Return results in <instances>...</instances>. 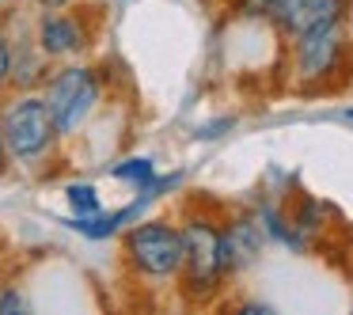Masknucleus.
Listing matches in <instances>:
<instances>
[{"label":"nucleus","instance_id":"1","mask_svg":"<svg viewBox=\"0 0 353 315\" xmlns=\"http://www.w3.org/2000/svg\"><path fill=\"white\" fill-rule=\"evenodd\" d=\"M0 137H4L12 163H19V167H39L54 156L61 133L50 118L42 92L19 88L4 99V107H0Z\"/></svg>","mask_w":353,"mask_h":315},{"label":"nucleus","instance_id":"2","mask_svg":"<svg viewBox=\"0 0 353 315\" xmlns=\"http://www.w3.org/2000/svg\"><path fill=\"white\" fill-rule=\"evenodd\" d=\"M183 270H179V289L190 304H205L221 289L228 274L224 258V236L209 216H186L183 224Z\"/></svg>","mask_w":353,"mask_h":315},{"label":"nucleus","instance_id":"3","mask_svg":"<svg viewBox=\"0 0 353 315\" xmlns=\"http://www.w3.org/2000/svg\"><path fill=\"white\" fill-rule=\"evenodd\" d=\"M42 99H46L50 118H54L61 141H69L95 114V107L103 99V80L92 65H61L54 77H46Z\"/></svg>","mask_w":353,"mask_h":315},{"label":"nucleus","instance_id":"4","mask_svg":"<svg viewBox=\"0 0 353 315\" xmlns=\"http://www.w3.org/2000/svg\"><path fill=\"white\" fill-rule=\"evenodd\" d=\"M122 262L145 281H171L183 270V228L171 221H141L122 236Z\"/></svg>","mask_w":353,"mask_h":315},{"label":"nucleus","instance_id":"5","mask_svg":"<svg viewBox=\"0 0 353 315\" xmlns=\"http://www.w3.org/2000/svg\"><path fill=\"white\" fill-rule=\"evenodd\" d=\"M34 46L46 61H69L92 46V27L84 12H46L34 27Z\"/></svg>","mask_w":353,"mask_h":315},{"label":"nucleus","instance_id":"6","mask_svg":"<svg viewBox=\"0 0 353 315\" xmlns=\"http://www.w3.org/2000/svg\"><path fill=\"white\" fill-rule=\"evenodd\" d=\"M292 42H296V50H292V57H296V72L304 80L330 77V72L338 69V61H342V23L307 31V34H300V39H292Z\"/></svg>","mask_w":353,"mask_h":315},{"label":"nucleus","instance_id":"7","mask_svg":"<svg viewBox=\"0 0 353 315\" xmlns=\"http://www.w3.org/2000/svg\"><path fill=\"white\" fill-rule=\"evenodd\" d=\"M342 12H345V0H289L277 16H281L285 31H289L292 39H300V34H307V31L342 23Z\"/></svg>","mask_w":353,"mask_h":315},{"label":"nucleus","instance_id":"8","mask_svg":"<svg viewBox=\"0 0 353 315\" xmlns=\"http://www.w3.org/2000/svg\"><path fill=\"white\" fill-rule=\"evenodd\" d=\"M130 216H133V209H118V213H103L99 209V213H92V216H77L72 228H77L80 236H88V239H107V236H114Z\"/></svg>","mask_w":353,"mask_h":315},{"label":"nucleus","instance_id":"9","mask_svg":"<svg viewBox=\"0 0 353 315\" xmlns=\"http://www.w3.org/2000/svg\"><path fill=\"white\" fill-rule=\"evenodd\" d=\"M65 201H69V209L77 216H92V213L103 209V198H99V190H95L92 183H69L65 186Z\"/></svg>","mask_w":353,"mask_h":315},{"label":"nucleus","instance_id":"10","mask_svg":"<svg viewBox=\"0 0 353 315\" xmlns=\"http://www.w3.org/2000/svg\"><path fill=\"white\" fill-rule=\"evenodd\" d=\"M114 179L133 183L137 190H148L152 179H156V167H152V160H145V156H133V160H125V163H118V167H114Z\"/></svg>","mask_w":353,"mask_h":315},{"label":"nucleus","instance_id":"11","mask_svg":"<svg viewBox=\"0 0 353 315\" xmlns=\"http://www.w3.org/2000/svg\"><path fill=\"white\" fill-rule=\"evenodd\" d=\"M12 69H16V42L4 31V23H0V92L12 88Z\"/></svg>","mask_w":353,"mask_h":315},{"label":"nucleus","instance_id":"12","mask_svg":"<svg viewBox=\"0 0 353 315\" xmlns=\"http://www.w3.org/2000/svg\"><path fill=\"white\" fill-rule=\"evenodd\" d=\"M0 312H27V300L19 296L16 289L4 285V289H0Z\"/></svg>","mask_w":353,"mask_h":315},{"label":"nucleus","instance_id":"13","mask_svg":"<svg viewBox=\"0 0 353 315\" xmlns=\"http://www.w3.org/2000/svg\"><path fill=\"white\" fill-rule=\"evenodd\" d=\"M8 167H12V156L4 148V137H0V175H8Z\"/></svg>","mask_w":353,"mask_h":315},{"label":"nucleus","instance_id":"14","mask_svg":"<svg viewBox=\"0 0 353 315\" xmlns=\"http://www.w3.org/2000/svg\"><path fill=\"white\" fill-rule=\"evenodd\" d=\"M0 4H4V0H0Z\"/></svg>","mask_w":353,"mask_h":315}]
</instances>
